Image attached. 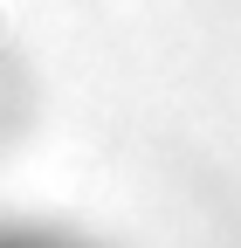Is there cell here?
<instances>
[{
  "label": "cell",
  "mask_w": 241,
  "mask_h": 248,
  "mask_svg": "<svg viewBox=\"0 0 241 248\" xmlns=\"http://www.w3.org/2000/svg\"><path fill=\"white\" fill-rule=\"evenodd\" d=\"M0 248H69V241H42V234H0Z\"/></svg>",
  "instance_id": "1"
}]
</instances>
